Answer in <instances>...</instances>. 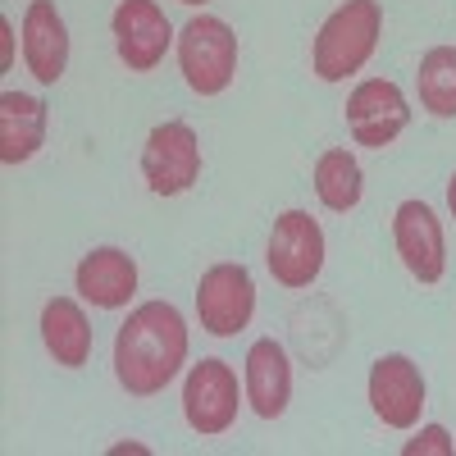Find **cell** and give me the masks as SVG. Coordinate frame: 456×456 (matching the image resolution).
Instances as JSON below:
<instances>
[{
    "label": "cell",
    "instance_id": "cell-1",
    "mask_svg": "<svg viewBox=\"0 0 456 456\" xmlns=\"http://www.w3.org/2000/svg\"><path fill=\"white\" fill-rule=\"evenodd\" d=\"M187 361V320L169 301H142L114 333V379L128 397L165 393Z\"/></svg>",
    "mask_w": 456,
    "mask_h": 456
},
{
    "label": "cell",
    "instance_id": "cell-2",
    "mask_svg": "<svg viewBox=\"0 0 456 456\" xmlns=\"http://www.w3.org/2000/svg\"><path fill=\"white\" fill-rule=\"evenodd\" d=\"M379 37H384V5L379 0H347L338 5L311 46V69L320 83H347L370 64V55L379 51Z\"/></svg>",
    "mask_w": 456,
    "mask_h": 456
},
{
    "label": "cell",
    "instance_id": "cell-3",
    "mask_svg": "<svg viewBox=\"0 0 456 456\" xmlns=\"http://www.w3.org/2000/svg\"><path fill=\"white\" fill-rule=\"evenodd\" d=\"M178 69L197 96H219L238 78V32L215 14L187 19L178 32Z\"/></svg>",
    "mask_w": 456,
    "mask_h": 456
},
{
    "label": "cell",
    "instance_id": "cell-4",
    "mask_svg": "<svg viewBox=\"0 0 456 456\" xmlns=\"http://www.w3.org/2000/svg\"><path fill=\"white\" fill-rule=\"evenodd\" d=\"M238 374L219 356H201V365L187 370L183 379V420L201 438H219L238 425Z\"/></svg>",
    "mask_w": 456,
    "mask_h": 456
},
{
    "label": "cell",
    "instance_id": "cell-5",
    "mask_svg": "<svg viewBox=\"0 0 456 456\" xmlns=\"http://www.w3.org/2000/svg\"><path fill=\"white\" fill-rule=\"evenodd\" d=\"M265 265H270L274 283H283L288 292L311 288L324 270V228H320V219H311L306 210H283L274 219L270 247H265Z\"/></svg>",
    "mask_w": 456,
    "mask_h": 456
},
{
    "label": "cell",
    "instance_id": "cell-6",
    "mask_svg": "<svg viewBox=\"0 0 456 456\" xmlns=\"http://www.w3.org/2000/svg\"><path fill=\"white\" fill-rule=\"evenodd\" d=\"M142 178L156 197H178L201 178V142H197L192 124L165 119L151 128V137L142 146Z\"/></svg>",
    "mask_w": 456,
    "mask_h": 456
},
{
    "label": "cell",
    "instance_id": "cell-7",
    "mask_svg": "<svg viewBox=\"0 0 456 456\" xmlns=\"http://www.w3.org/2000/svg\"><path fill=\"white\" fill-rule=\"evenodd\" d=\"M110 32H114V51H119L128 73L160 69L178 37L156 0H119L110 14Z\"/></svg>",
    "mask_w": 456,
    "mask_h": 456
},
{
    "label": "cell",
    "instance_id": "cell-8",
    "mask_svg": "<svg viewBox=\"0 0 456 456\" xmlns=\"http://www.w3.org/2000/svg\"><path fill=\"white\" fill-rule=\"evenodd\" d=\"M256 315V283H251V270L247 265H210L197 283V320L206 333L215 338H233L251 324Z\"/></svg>",
    "mask_w": 456,
    "mask_h": 456
},
{
    "label": "cell",
    "instance_id": "cell-9",
    "mask_svg": "<svg viewBox=\"0 0 456 456\" xmlns=\"http://www.w3.org/2000/svg\"><path fill=\"white\" fill-rule=\"evenodd\" d=\"M342 114H347L352 142H356V146H370V151L393 146V142L406 133V124H411V105H406L402 87L388 83V78H365V83H356Z\"/></svg>",
    "mask_w": 456,
    "mask_h": 456
},
{
    "label": "cell",
    "instance_id": "cell-10",
    "mask_svg": "<svg viewBox=\"0 0 456 456\" xmlns=\"http://www.w3.org/2000/svg\"><path fill=\"white\" fill-rule=\"evenodd\" d=\"M370 406L388 429H415L425 411V374L411 356L388 352L370 365Z\"/></svg>",
    "mask_w": 456,
    "mask_h": 456
},
{
    "label": "cell",
    "instance_id": "cell-11",
    "mask_svg": "<svg viewBox=\"0 0 456 456\" xmlns=\"http://www.w3.org/2000/svg\"><path fill=\"white\" fill-rule=\"evenodd\" d=\"M393 242H397V256L411 270L415 283H443L447 274V242H443V224L438 215L425 206V201H402L397 215H393Z\"/></svg>",
    "mask_w": 456,
    "mask_h": 456
},
{
    "label": "cell",
    "instance_id": "cell-12",
    "mask_svg": "<svg viewBox=\"0 0 456 456\" xmlns=\"http://www.w3.org/2000/svg\"><path fill=\"white\" fill-rule=\"evenodd\" d=\"M73 288L96 311H124L137 292V260L119 247H92L73 270Z\"/></svg>",
    "mask_w": 456,
    "mask_h": 456
},
{
    "label": "cell",
    "instance_id": "cell-13",
    "mask_svg": "<svg viewBox=\"0 0 456 456\" xmlns=\"http://www.w3.org/2000/svg\"><path fill=\"white\" fill-rule=\"evenodd\" d=\"M23 64L42 87H55L69 69V28L55 0H32L23 14Z\"/></svg>",
    "mask_w": 456,
    "mask_h": 456
},
{
    "label": "cell",
    "instance_id": "cell-14",
    "mask_svg": "<svg viewBox=\"0 0 456 456\" xmlns=\"http://www.w3.org/2000/svg\"><path fill=\"white\" fill-rule=\"evenodd\" d=\"M292 397V361L283 352V342L256 338L247 352V402L260 420H279Z\"/></svg>",
    "mask_w": 456,
    "mask_h": 456
},
{
    "label": "cell",
    "instance_id": "cell-15",
    "mask_svg": "<svg viewBox=\"0 0 456 456\" xmlns=\"http://www.w3.org/2000/svg\"><path fill=\"white\" fill-rule=\"evenodd\" d=\"M42 342L64 370H83L92 361V324L73 297H51L42 306Z\"/></svg>",
    "mask_w": 456,
    "mask_h": 456
},
{
    "label": "cell",
    "instance_id": "cell-16",
    "mask_svg": "<svg viewBox=\"0 0 456 456\" xmlns=\"http://www.w3.org/2000/svg\"><path fill=\"white\" fill-rule=\"evenodd\" d=\"M46 142V105L28 92H0V160L23 165Z\"/></svg>",
    "mask_w": 456,
    "mask_h": 456
},
{
    "label": "cell",
    "instance_id": "cell-17",
    "mask_svg": "<svg viewBox=\"0 0 456 456\" xmlns=\"http://www.w3.org/2000/svg\"><path fill=\"white\" fill-rule=\"evenodd\" d=\"M315 197L333 215H347V210L361 206L365 183H361V165H356L352 151L333 146V151H324V156L315 160Z\"/></svg>",
    "mask_w": 456,
    "mask_h": 456
},
{
    "label": "cell",
    "instance_id": "cell-18",
    "mask_svg": "<svg viewBox=\"0 0 456 456\" xmlns=\"http://www.w3.org/2000/svg\"><path fill=\"white\" fill-rule=\"evenodd\" d=\"M415 92L434 119H456V46H434L420 55Z\"/></svg>",
    "mask_w": 456,
    "mask_h": 456
},
{
    "label": "cell",
    "instance_id": "cell-19",
    "mask_svg": "<svg viewBox=\"0 0 456 456\" xmlns=\"http://www.w3.org/2000/svg\"><path fill=\"white\" fill-rule=\"evenodd\" d=\"M402 452H406V456H452L456 443H452V434H447L443 425H425V429L415 434Z\"/></svg>",
    "mask_w": 456,
    "mask_h": 456
},
{
    "label": "cell",
    "instance_id": "cell-20",
    "mask_svg": "<svg viewBox=\"0 0 456 456\" xmlns=\"http://www.w3.org/2000/svg\"><path fill=\"white\" fill-rule=\"evenodd\" d=\"M0 64H14V28H10V19H0Z\"/></svg>",
    "mask_w": 456,
    "mask_h": 456
},
{
    "label": "cell",
    "instance_id": "cell-21",
    "mask_svg": "<svg viewBox=\"0 0 456 456\" xmlns=\"http://www.w3.org/2000/svg\"><path fill=\"white\" fill-rule=\"evenodd\" d=\"M447 206H452V219H456V174H452V183H447Z\"/></svg>",
    "mask_w": 456,
    "mask_h": 456
},
{
    "label": "cell",
    "instance_id": "cell-22",
    "mask_svg": "<svg viewBox=\"0 0 456 456\" xmlns=\"http://www.w3.org/2000/svg\"><path fill=\"white\" fill-rule=\"evenodd\" d=\"M178 5H192L197 10V5H206V0H178Z\"/></svg>",
    "mask_w": 456,
    "mask_h": 456
}]
</instances>
